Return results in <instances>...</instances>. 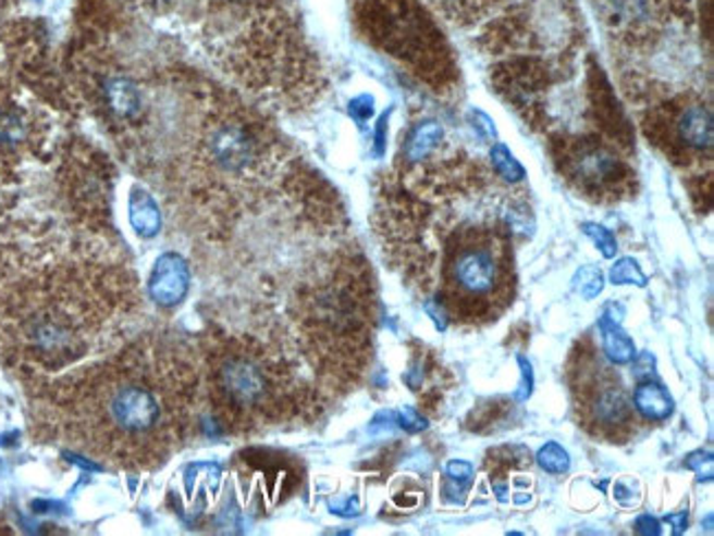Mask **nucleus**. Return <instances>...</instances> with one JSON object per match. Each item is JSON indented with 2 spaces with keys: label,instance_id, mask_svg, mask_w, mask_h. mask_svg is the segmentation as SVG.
Here are the masks:
<instances>
[{
  "label": "nucleus",
  "instance_id": "1",
  "mask_svg": "<svg viewBox=\"0 0 714 536\" xmlns=\"http://www.w3.org/2000/svg\"><path fill=\"white\" fill-rule=\"evenodd\" d=\"M141 310L135 269L99 236L36 213L0 221V357L21 381L126 344Z\"/></svg>",
  "mask_w": 714,
  "mask_h": 536
},
{
  "label": "nucleus",
  "instance_id": "2",
  "mask_svg": "<svg viewBox=\"0 0 714 536\" xmlns=\"http://www.w3.org/2000/svg\"><path fill=\"white\" fill-rule=\"evenodd\" d=\"M23 385L36 438L124 473L161 469L196 436L202 415L198 352L170 335L131 337Z\"/></svg>",
  "mask_w": 714,
  "mask_h": 536
},
{
  "label": "nucleus",
  "instance_id": "3",
  "mask_svg": "<svg viewBox=\"0 0 714 536\" xmlns=\"http://www.w3.org/2000/svg\"><path fill=\"white\" fill-rule=\"evenodd\" d=\"M202 400L222 434L251 432L315 404L291 363L249 337L213 333L200 344Z\"/></svg>",
  "mask_w": 714,
  "mask_h": 536
},
{
  "label": "nucleus",
  "instance_id": "4",
  "mask_svg": "<svg viewBox=\"0 0 714 536\" xmlns=\"http://www.w3.org/2000/svg\"><path fill=\"white\" fill-rule=\"evenodd\" d=\"M440 301L453 316L478 321L495 316L510 299L513 255L497 227H464L444 247Z\"/></svg>",
  "mask_w": 714,
  "mask_h": 536
},
{
  "label": "nucleus",
  "instance_id": "5",
  "mask_svg": "<svg viewBox=\"0 0 714 536\" xmlns=\"http://www.w3.org/2000/svg\"><path fill=\"white\" fill-rule=\"evenodd\" d=\"M53 139V120L25 88L0 82V176H12L45 157Z\"/></svg>",
  "mask_w": 714,
  "mask_h": 536
},
{
  "label": "nucleus",
  "instance_id": "6",
  "mask_svg": "<svg viewBox=\"0 0 714 536\" xmlns=\"http://www.w3.org/2000/svg\"><path fill=\"white\" fill-rule=\"evenodd\" d=\"M589 367L591 370H584L580 363L574 378L580 420L584 426H589L591 434L610 438L612 442H623V438H627L631 432V424L636 422L631 400L618 376L607 372L593 359L589 361Z\"/></svg>",
  "mask_w": 714,
  "mask_h": 536
},
{
  "label": "nucleus",
  "instance_id": "7",
  "mask_svg": "<svg viewBox=\"0 0 714 536\" xmlns=\"http://www.w3.org/2000/svg\"><path fill=\"white\" fill-rule=\"evenodd\" d=\"M556 161L563 176L593 198H616L633 176L616 148L596 139L561 141Z\"/></svg>",
  "mask_w": 714,
  "mask_h": 536
},
{
  "label": "nucleus",
  "instance_id": "8",
  "mask_svg": "<svg viewBox=\"0 0 714 536\" xmlns=\"http://www.w3.org/2000/svg\"><path fill=\"white\" fill-rule=\"evenodd\" d=\"M679 0H591L601 21L623 36H647L657 32L677 12Z\"/></svg>",
  "mask_w": 714,
  "mask_h": 536
},
{
  "label": "nucleus",
  "instance_id": "9",
  "mask_svg": "<svg viewBox=\"0 0 714 536\" xmlns=\"http://www.w3.org/2000/svg\"><path fill=\"white\" fill-rule=\"evenodd\" d=\"M670 130L655 135L668 146V152L677 159H690V154H703L712 150L714 124L712 113L701 101H688L684 105H673L668 111ZM657 141V144H660Z\"/></svg>",
  "mask_w": 714,
  "mask_h": 536
},
{
  "label": "nucleus",
  "instance_id": "10",
  "mask_svg": "<svg viewBox=\"0 0 714 536\" xmlns=\"http://www.w3.org/2000/svg\"><path fill=\"white\" fill-rule=\"evenodd\" d=\"M152 292L163 303L181 301V297L187 292V269L181 258L165 255L163 260H159L152 279Z\"/></svg>",
  "mask_w": 714,
  "mask_h": 536
},
{
  "label": "nucleus",
  "instance_id": "11",
  "mask_svg": "<svg viewBox=\"0 0 714 536\" xmlns=\"http://www.w3.org/2000/svg\"><path fill=\"white\" fill-rule=\"evenodd\" d=\"M633 404L642 417L651 422H664L673 415V398L657 383H640L633 394Z\"/></svg>",
  "mask_w": 714,
  "mask_h": 536
},
{
  "label": "nucleus",
  "instance_id": "12",
  "mask_svg": "<svg viewBox=\"0 0 714 536\" xmlns=\"http://www.w3.org/2000/svg\"><path fill=\"white\" fill-rule=\"evenodd\" d=\"M444 130L438 122H422L418 124L405 139V159L409 163L427 161L440 146Z\"/></svg>",
  "mask_w": 714,
  "mask_h": 536
},
{
  "label": "nucleus",
  "instance_id": "13",
  "mask_svg": "<svg viewBox=\"0 0 714 536\" xmlns=\"http://www.w3.org/2000/svg\"><path fill=\"white\" fill-rule=\"evenodd\" d=\"M601 335H603V350L607 359L616 365H627L636 357V344L633 339L620 328V324H614L610 319H601Z\"/></svg>",
  "mask_w": 714,
  "mask_h": 536
},
{
  "label": "nucleus",
  "instance_id": "14",
  "mask_svg": "<svg viewBox=\"0 0 714 536\" xmlns=\"http://www.w3.org/2000/svg\"><path fill=\"white\" fill-rule=\"evenodd\" d=\"M131 223L139 236H155L161 227V211L148 191H133L131 196Z\"/></svg>",
  "mask_w": 714,
  "mask_h": 536
},
{
  "label": "nucleus",
  "instance_id": "15",
  "mask_svg": "<svg viewBox=\"0 0 714 536\" xmlns=\"http://www.w3.org/2000/svg\"><path fill=\"white\" fill-rule=\"evenodd\" d=\"M491 163H493L495 172L508 183H519L526 176L524 165L513 157V152L504 144H495L491 148Z\"/></svg>",
  "mask_w": 714,
  "mask_h": 536
},
{
  "label": "nucleus",
  "instance_id": "16",
  "mask_svg": "<svg viewBox=\"0 0 714 536\" xmlns=\"http://www.w3.org/2000/svg\"><path fill=\"white\" fill-rule=\"evenodd\" d=\"M574 288L587 301L589 299H596L603 292V288H605V277H603L601 269H596V266H582L574 275Z\"/></svg>",
  "mask_w": 714,
  "mask_h": 536
},
{
  "label": "nucleus",
  "instance_id": "17",
  "mask_svg": "<svg viewBox=\"0 0 714 536\" xmlns=\"http://www.w3.org/2000/svg\"><path fill=\"white\" fill-rule=\"evenodd\" d=\"M537 464L552 475H561L569 471V453L556 445V442H547L545 447H541V451L537 453Z\"/></svg>",
  "mask_w": 714,
  "mask_h": 536
},
{
  "label": "nucleus",
  "instance_id": "18",
  "mask_svg": "<svg viewBox=\"0 0 714 536\" xmlns=\"http://www.w3.org/2000/svg\"><path fill=\"white\" fill-rule=\"evenodd\" d=\"M610 279L612 284L616 286H625V284H636L640 288L647 286V275L640 271L638 262L631 260V258H623L618 260L614 266H612V273H610Z\"/></svg>",
  "mask_w": 714,
  "mask_h": 536
},
{
  "label": "nucleus",
  "instance_id": "19",
  "mask_svg": "<svg viewBox=\"0 0 714 536\" xmlns=\"http://www.w3.org/2000/svg\"><path fill=\"white\" fill-rule=\"evenodd\" d=\"M433 3L448 16L475 18L491 3V0H433Z\"/></svg>",
  "mask_w": 714,
  "mask_h": 536
},
{
  "label": "nucleus",
  "instance_id": "20",
  "mask_svg": "<svg viewBox=\"0 0 714 536\" xmlns=\"http://www.w3.org/2000/svg\"><path fill=\"white\" fill-rule=\"evenodd\" d=\"M582 234H584L593 245L599 247V251L603 253V258H607V260L616 258L618 242H616L614 234H612L607 227H603V225H593V223H584V225H582Z\"/></svg>",
  "mask_w": 714,
  "mask_h": 536
},
{
  "label": "nucleus",
  "instance_id": "21",
  "mask_svg": "<svg viewBox=\"0 0 714 536\" xmlns=\"http://www.w3.org/2000/svg\"><path fill=\"white\" fill-rule=\"evenodd\" d=\"M517 361H519V367H521V381H519V389H517L515 398L519 402H524V400H528L532 396V389H534V372H532V365H530V361L526 357H519Z\"/></svg>",
  "mask_w": 714,
  "mask_h": 536
},
{
  "label": "nucleus",
  "instance_id": "22",
  "mask_svg": "<svg viewBox=\"0 0 714 536\" xmlns=\"http://www.w3.org/2000/svg\"><path fill=\"white\" fill-rule=\"evenodd\" d=\"M686 469L694 471L699 475V479H703V475H705V479L710 482L712 479V453L697 451V453L688 456L686 458Z\"/></svg>",
  "mask_w": 714,
  "mask_h": 536
},
{
  "label": "nucleus",
  "instance_id": "23",
  "mask_svg": "<svg viewBox=\"0 0 714 536\" xmlns=\"http://www.w3.org/2000/svg\"><path fill=\"white\" fill-rule=\"evenodd\" d=\"M424 310L427 314L433 319V324L440 333H444L448 328V310L440 299H427L424 301Z\"/></svg>",
  "mask_w": 714,
  "mask_h": 536
},
{
  "label": "nucleus",
  "instance_id": "24",
  "mask_svg": "<svg viewBox=\"0 0 714 536\" xmlns=\"http://www.w3.org/2000/svg\"><path fill=\"white\" fill-rule=\"evenodd\" d=\"M349 113H352L356 120H359V122L370 120L372 113H374V99L368 97V95H361L359 99H354V101L349 103Z\"/></svg>",
  "mask_w": 714,
  "mask_h": 536
},
{
  "label": "nucleus",
  "instance_id": "25",
  "mask_svg": "<svg viewBox=\"0 0 714 536\" xmlns=\"http://www.w3.org/2000/svg\"><path fill=\"white\" fill-rule=\"evenodd\" d=\"M446 475H448L451 482L466 484L470 479V475H472V466L468 462H464V460H453L446 466Z\"/></svg>",
  "mask_w": 714,
  "mask_h": 536
},
{
  "label": "nucleus",
  "instance_id": "26",
  "mask_svg": "<svg viewBox=\"0 0 714 536\" xmlns=\"http://www.w3.org/2000/svg\"><path fill=\"white\" fill-rule=\"evenodd\" d=\"M401 424H403V428H407V432H411V434L422 432V428H427L424 417L416 409H405L401 413Z\"/></svg>",
  "mask_w": 714,
  "mask_h": 536
},
{
  "label": "nucleus",
  "instance_id": "27",
  "mask_svg": "<svg viewBox=\"0 0 714 536\" xmlns=\"http://www.w3.org/2000/svg\"><path fill=\"white\" fill-rule=\"evenodd\" d=\"M472 115V120H475V128H478V133L484 137V139H495L497 137V133H495V126H493V122H491V117L489 115H484L482 111H472L470 113Z\"/></svg>",
  "mask_w": 714,
  "mask_h": 536
},
{
  "label": "nucleus",
  "instance_id": "28",
  "mask_svg": "<svg viewBox=\"0 0 714 536\" xmlns=\"http://www.w3.org/2000/svg\"><path fill=\"white\" fill-rule=\"evenodd\" d=\"M636 359V370H633V376L636 378H644V376H651L653 374V367H655V359L651 352H642L640 357H633Z\"/></svg>",
  "mask_w": 714,
  "mask_h": 536
},
{
  "label": "nucleus",
  "instance_id": "29",
  "mask_svg": "<svg viewBox=\"0 0 714 536\" xmlns=\"http://www.w3.org/2000/svg\"><path fill=\"white\" fill-rule=\"evenodd\" d=\"M636 532L638 534H653V536H657V534H662V525H660V521L655 516L642 514L636 521Z\"/></svg>",
  "mask_w": 714,
  "mask_h": 536
},
{
  "label": "nucleus",
  "instance_id": "30",
  "mask_svg": "<svg viewBox=\"0 0 714 536\" xmlns=\"http://www.w3.org/2000/svg\"><path fill=\"white\" fill-rule=\"evenodd\" d=\"M666 523L673 525V532L675 534H681L688 525V512L681 510V512H675V514H666Z\"/></svg>",
  "mask_w": 714,
  "mask_h": 536
},
{
  "label": "nucleus",
  "instance_id": "31",
  "mask_svg": "<svg viewBox=\"0 0 714 536\" xmlns=\"http://www.w3.org/2000/svg\"><path fill=\"white\" fill-rule=\"evenodd\" d=\"M616 499H618L620 503H625V506H633V503L638 501V497H633V493L627 490L625 484H616Z\"/></svg>",
  "mask_w": 714,
  "mask_h": 536
},
{
  "label": "nucleus",
  "instance_id": "32",
  "mask_svg": "<svg viewBox=\"0 0 714 536\" xmlns=\"http://www.w3.org/2000/svg\"><path fill=\"white\" fill-rule=\"evenodd\" d=\"M226 3H233V5H258V3H262V0H226Z\"/></svg>",
  "mask_w": 714,
  "mask_h": 536
}]
</instances>
